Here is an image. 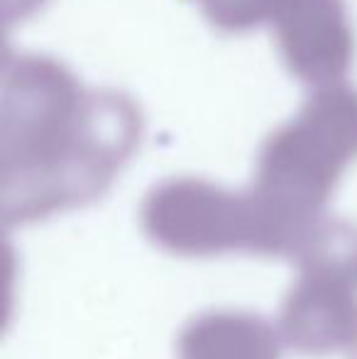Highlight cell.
Wrapping results in <instances>:
<instances>
[{
	"instance_id": "1",
	"label": "cell",
	"mask_w": 357,
	"mask_h": 359,
	"mask_svg": "<svg viewBox=\"0 0 357 359\" xmlns=\"http://www.w3.org/2000/svg\"><path fill=\"white\" fill-rule=\"evenodd\" d=\"M142 135L125 93L86 88L44 54L5 59L0 198L5 222H29L98 198Z\"/></svg>"
},
{
	"instance_id": "2",
	"label": "cell",
	"mask_w": 357,
	"mask_h": 359,
	"mask_svg": "<svg viewBox=\"0 0 357 359\" xmlns=\"http://www.w3.org/2000/svg\"><path fill=\"white\" fill-rule=\"evenodd\" d=\"M355 159L357 90L345 83L316 88L260 151L255 184L245 191L255 220L252 252H294Z\"/></svg>"
},
{
	"instance_id": "3",
	"label": "cell",
	"mask_w": 357,
	"mask_h": 359,
	"mask_svg": "<svg viewBox=\"0 0 357 359\" xmlns=\"http://www.w3.org/2000/svg\"><path fill=\"white\" fill-rule=\"evenodd\" d=\"M301 279L281 313V332L309 355L353 350L357 340V230L343 220H316L296 247Z\"/></svg>"
},
{
	"instance_id": "4",
	"label": "cell",
	"mask_w": 357,
	"mask_h": 359,
	"mask_svg": "<svg viewBox=\"0 0 357 359\" xmlns=\"http://www.w3.org/2000/svg\"><path fill=\"white\" fill-rule=\"evenodd\" d=\"M144 230L179 255L252 250L248 194H228L201 179H174L157 186L142 208Z\"/></svg>"
},
{
	"instance_id": "5",
	"label": "cell",
	"mask_w": 357,
	"mask_h": 359,
	"mask_svg": "<svg viewBox=\"0 0 357 359\" xmlns=\"http://www.w3.org/2000/svg\"><path fill=\"white\" fill-rule=\"evenodd\" d=\"M286 69L314 88L343 83L355 59L345 0H281L271 15Z\"/></svg>"
},
{
	"instance_id": "6",
	"label": "cell",
	"mask_w": 357,
	"mask_h": 359,
	"mask_svg": "<svg viewBox=\"0 0 357 359\" xmlns=\"http://www.w3.org/2000/svg\"><path fill=\"white\" fill-rule=\"evenodd\" d=\"M181 359H276V335L255 316H206L181 337Z\"/></svg>"
},
{
	"instance_id": "7",
	"label": "cell",
	"mask_w": 357,
	"mask_h": 359,
	"mask_svg": "<svg viewBox=\"0 0 357 359\" xmlns=\"http://www.w3.org/2000/svg\"><path fill=\"white\" fill-rule=\"evenodd\" d=\"M281 0H198L210 25L225 32H248L269 22Z\"/></svg>"
},
{
	"instance_id": "8",
	"label": "cell",
	"mask_w": 357,
	"mask_h": 359,
	"mask_svg": "<svg viewBox=\"0 0 357 359\" xmlns=\"http://www.w3.org/2000/svg\"><path fill=\"white\" fill-rule=\"evenodd\" d=\"M44 0H3V13L8 22L15 20H25L34 13L37 8H42Z\"/></svg>"
},
{
	"instance_id": "9",
	"label": "cell",
	"mask_w": 357,
	"mask_h": 359,
	"mask_svg": "<svg viewBox=\"0 0 357 359\" xmlns=\"http://www.w3.org/2000/svg\"><path fill=\"white\" fill-rule=\"evenodd\" d=\"M350 357H353V359H357V342H355V345H353V350H350Z\"/></svg>"
}]
</instances>
